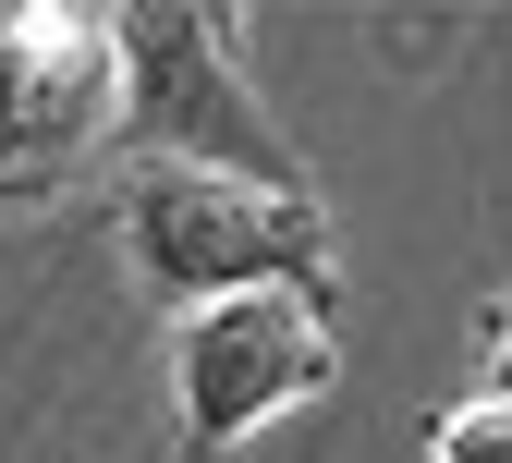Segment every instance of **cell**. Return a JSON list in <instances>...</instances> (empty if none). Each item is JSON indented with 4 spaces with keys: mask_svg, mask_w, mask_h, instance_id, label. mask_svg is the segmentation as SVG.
Returning <instances> with one entry per match:
<instances>
[{
    "mask_svg": "<svg viewBox=\"0 0 512 463\" xmlns=\"http://www.w3.org/2000/svg\"><path fill=\"white\" fill-rule=\"evenodd\" d=\"M110 61H122V135H135V159L220 171V183H256V195H305L293 135L244 86V25L232 13L135 0V13H110Z\"/></svg>",
    "mask_w": 512,
    "mask_h": 463,
    "instance_id": "1",
    "label": "cell"
},
{
    "mask_svg": "<svg viewBox=\"0 0 512 463\" xmlns=\"http://www.w3.org/2000/svg\"><path fill=\"white\" fill-rule=\"evenodd\" d=\"M122 256H135V281L171 317H196L220 293H317L330 305V220H317V195H256V183H220V171L135 159L122 171Z\"/></svg>",
    "mask_w": 512,
    "mask_h": 463,
    "instance_id": "2",
    "label": "cell"
},
{
    "mask_svg": "<svg viewBox=\"0 0 512 463\" xmlns=\"http://www.w3.org/2000/svg\"><path fill=\"white\" fill-rule=\"evenodd\" d=\"M122 135L110 13H13L0 0V208L61 195Z\"/></svg>",
    "mask_w": 512,
    "mask_h": 463,
    "instance_id": "3",
    "label": "cell"
},
{
    "mask_svg": "<svg viewBox=\"0 0 512 463\" xmlns=\"http://www.w3.org/2000/svg\"><path fill=\"white\" fill-rule=\"evenodd\" d=\"M330 390V305L317 293H220L196 317H171V403L183 451H232L269 415Z\"/></svg>",
    "mask_w": 512,
    "mask_h": 463,
    "instance_id": "4",
    "label": "cell"
},
{
    "mask_svg": "<svg viewBox=\"0 0 512 463\" xmlns=\"http://www.w3.org/2000/svg\"><path fill=\"white\" fill-rule=\"evenodd\" d=\"M427 463H512V403H464V415H439Z\"/></svg>",
    "mask_w": 512,
    "mask_h": 463,
    "instance_id": "5",
    "label": "cell"
},
{
    "mask_svg": "<svg viewBox=\"0 0 512 463\" xmlns=\"http://www.w3.org/2000/svg\"><path fill=\"white\" fill-rule=\"evenodd\" d=\"M488 403H512V329H500V354H488Z\"/></svg>",
    "mask_w": 512,
    "mask_h": 463,
    "instance_id": "6",
    "label": "cell"
}]
</instances>
